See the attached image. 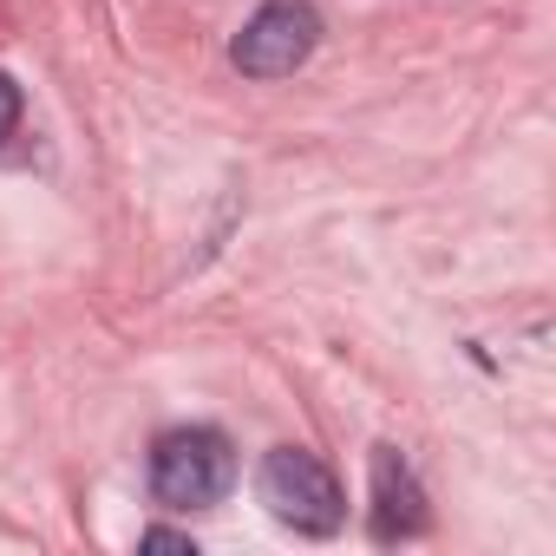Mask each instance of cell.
I'll list each match as a JSON object with an SVG mask.
<instances>
[{"label":"cell","mask_w":556,"mask_h":556,"mask_svg":"<svg viewBox=\"0 0 556 556\" xmlns=\"http://www.w3.org/2000/svg\"><path fill=\"white\" fill-rule=\"evenodd\" d=\"M138 543H144V549H190V536H184V530H144Z\"/></svg>","instance_id":"8992f818"},{"label":"cell","mask_w":556,"mask_h":556,"mask_svg":"<svg viewBox=\"0 0 556 556\" xmlns=\"http://www.w3.org/2000/svg\"><path fill=\"white\" fill-rule=\"evenodd\" d=\"M426 523H432V510H426V491H419L413 465L393 445H374V536L400 543V536H419Z\"/></svg>","instance_id":"277c9868"},{"label":"cell","mask_w":556,"mask_h":556,"mask_svg":"<svg viewBox=\"0 0 556 556\" xmlns=\"http://www.w3.org/2000/svg\"><path fill=\"white\" fill-rule=\"evenodd\" d=\"M236 484V445L216 426H177L151 445V497L164 510H210Z\"/></svg>","instance_id":"6da1fadb"},{"label":"cell","mask_w":556,"mask_h":556,"mask_svg":"<svg viewBox=\"0 0 556 556\" xmlns=\"http://www.w3.org/2000/svg\"><path fill=\"white\" fill-rule=\"evenodd\" d=\"M321 47V14L308 0H268V8L249 14V27L236 34L229 60L242 79H289L308 66V53Z\"/></svg>","instance_id":"3957f363"},{"label":"cell","mask_w":556,"mask_h":556,"mask_svg":"<svg viewBox=\"0 0 556 556\" xmlns=\"http://www.w3.org/2000/svg\"><path fill=\"white\" fill-rule=\"evenodd\" d=\"M255 484H262L268 517L289 523V530H302V536H334L341 517H348L341 478H334L315 452H302V445H275V452L262 458Z\"/></svg>","instance_id":"7a4b0ae2"},{"label":"cell","mask_w":556,"mask_h":556,"mask_svg":"<svg viewBox=\"0 0 556 556\" xmlns=\"http://www.w3.org/2000/svg\"><path fill=\"white\" fill-rule=\"evenodd\" d=\"M21 112H27V99H21V86L0 73V144H8L14 131H21Z\"/></svg>","instance_id":"5b68a950"}]
</instances>
